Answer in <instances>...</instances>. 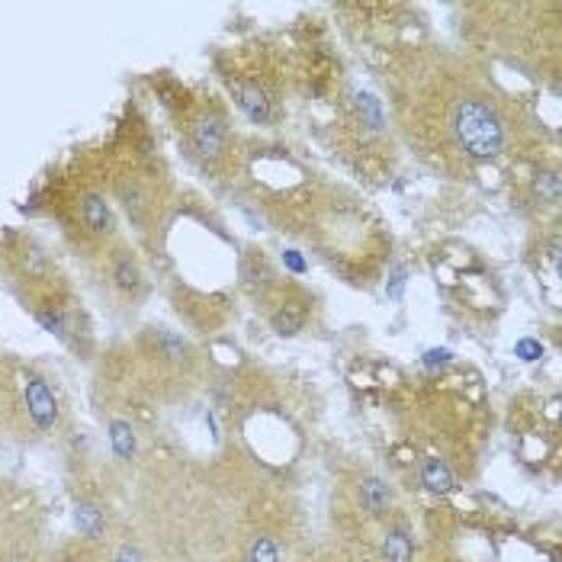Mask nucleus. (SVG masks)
I'll list each match as a JSON object with an SVG mask.
<instances>
[{"mask_svg":"<svg viewBox=\"0 0 562 562\" xmlns=\"http://www.w3.org/2000/svg\"><path fill=\"white\" fill-rule=\"evenodd\" d=\"M412 533L402 527V524H392L386 530V540H383V557L386 562H412Z\"/></svg>","mask_w":562,"mask_h":562,"instance_id":"obj_16","label":"nucleus"},{"mask_svg":"<svg viewBox=\"0 0 562 562\" xmlns=\"http://www.w3.org/2000/svg\"><path fill=\"white\" fill-rule=\"evenodd\" d=\"M232 93H235L238 110H241L251 123H260V126L270 123V116H273V93L263 87V81L248 75V78L235 81Z\"/></svg>","mask_w":562,"mask_h":562,"instance_id":"obj_13","label":"nucleus"},{"mask_svg":"<svg viewBox=\"0 0 562 562\" xmlns=\"http://www.w3.org/2000/svg\"><path fill=\"white\" fill-rule=\"evenodd\" d=\"M132 357H135V370L151 390L173 386L196 363L193 345L168 325H145L132 341Z\"/></svg>","mask_w":562,"mask_h":562,"instance_id":"obj_7","label":"nucleus"},{"mask_svg":"<svg viewBox=\"0 0 562 562\" xmlns=\"http://www.w3.org/2000/svg\"><path fill=\"white\" fill-rule=\"evenodd\" d=\"M110 200L120 206L135 235H151L165 225V210H168V180L165 173L155 171L148 158H138L132 165L116 168L110 183Z\"/></svg>","mask_w":562,"mask_h":562,"instance_id":"obj_3","label":"nucleus"},{"mask_svg":"<svg viewBox=\"0 0 562 562\" xmlns=\"http://www.w3.org/2000/svg\"><path fill=\"white\" fill-rule=\"evenodd\" d=\"M228 142H232V126L218 106L196 110L183 126V145H187L190 158L200 161L203 168H216L228 151Z\"/></svg>","mask_w":562,"mask_h":562,"instance_id":"obj_9","label":"nucleus"},{"mask_svg":"<svg viewBox=\"0 0 562 562\" xmlns=\"http://www.w3.org/2000/svg\"><path fill=\"white\" fill-rule=\"evenodd\" d=\"M312 318V300L308 293L300 290V286H283L273 293L270 300V312H267V322L273 328V335L280 338H296L308 325Z\"/></svg>","mask_w":562,"mask_h":562,"instance_id":"obj_11","label":"nucleus"},{"mask_svg":"<svg viewBox=\"0 0 562 562\" xmlns=\"http://www.w3.org/2000/svg\"><path fill=\"white\" fill-rule=\"evenodd\" d=\"M48 562H106V553H103V547L87 543V540L78 537V540H68V543L55 547Z\"/></svg>","mask_w":562,"mask_h":562,"instance_id":"obj_15","label":"nucleus"},{"mask_svg":"<svg viewBox=\"0 0 562 562\" xmlns=\"http://www.w3.org/2000/svg\"><path fill=\"white\" fill-rule=\"evenodd\" d=\"M90 260H93V277L110 303L120 308H142L148 303L151 280H148L145 260L126 238H116Z\"/></svg>","mask_w":562,"mask_h":562,"instance_id":"obj_8","label":"nucleus"},{"mask_svg":"<svg viewBox=\"0 0 562 562\" xmlns=\"http://www.w3.org/2000/svg\"><path fill=\"white\" fill-rule=\"evenodd\" d=\"M360 505L370 518H386L392 508L390 482H383L380 476L360 479Z\"/></svg>","mask_w":562,"mask_h":562,"instance_id":"obj_14","label":"nucleus"},{"mask_svg":"<svg viewBox=\"0 0 562 562\" xmlns=\"http://www.w3.org/2000/svg\"><path fill=\"white\" fill-rule=\"evenodd\" d=\"M0 273L7 277L10 290L20 296V303L68 283L58 260L48 255L43 241L23 232L7 235V241L0 245Z\"/></svg>","mask_w":562,"mask_h":562,"instance_id":"obj_6","label":"nucleus"},{"mask_svg":"<svg viewBox=\"0 0 562 562\" xmlns=\"http://www.w3.org/2000/svg\"><path fill=\"white\" fill-rule=\"evenodd\" d=\"M248 562H280V550L270 537H258L248 550Z\"/></svg>","mask_w":562,"mask_h":562,"instance_id":"obj_19","label":"nucleus"},{"mask_svg":"<svg viewBox=\"0 0 562 562\" xmlns=\"http://www.w3.org/2000/svg\"><path fill=\"white\" fill-rule=\"evenodd\" d=\"M75 527L81 533V540L106 547L116 537V515L110 508V502L93 492L90 485L75 488Z\"/></svg>","mask_w":562,"mask_h":562,"instance_id":"obj_10","label":"nucleus"},{"mask_svg":"<svg viewBox=\"0 0 562 562\" xmlns=\"http://www.w3.org/2000/svg\"><path fill=\"white\" fill-rule=\"evenodd\" d=\"M238 283L258 303H270L273 293L280 290L277 267L270 263V258L260 248H245L241 251V258H238Z\"/></svg>","mask_w":562,"mask_h":562,"instance_id":"obj_12","label":"nucleus"},{"mask_svg":"<svg viewBox=\"0 0 562 562\" xmlns=\"http://www.w3.org/2000/svg\"><path fill=\"white\" fill-rule=\"evenodd\" d=\"M533 190H537L540 203H550V206H557V203H560V173H557V171H537Z\"/></svg>","mask_w":562,"mask_h":562,"instance_id":"obj_18","label":"nucleus"},{"mask_svg":"<svg viewBox=\"0 0 562 562\" xmlns=\"http://www.w3.org/2000/svg\"><path fill=\"white\" fill-rule=\"evenodd\" d=\"M422 482L428 485V492L443 495V492L453 488V473L447 470L443 460H425V467H422Z\"/></svg>","mask_w":562,"mask_h":562,"instance_id":"obj_17","label":"nucleus"},{"mask_svg":"<svg viewBox=\"0 0 562 562\" xmlns=\"http://www.w3.org/2000/svg\"><path fill=\"white\" fill-rule=\"evenodd\" d=\"M437 123L443 138L453 145V151H460L467 161L476 165L505 155V148L512 145V123L498 106V100L485 90H473V87L453 90L437 106Z\"/></svg>","mask_w":562,"mask_h":562,"instance_id":"obj_2","label":"nucleus"},{"mask_svg":"<svg viewBox=\"0 0 562 562\" xmlns=\"http://www.w3.org/2000/svg\"><path fill=\"white\" fill-rule=\"evenodd\" d=\"M48 557L36 495L0 479V562H48Z\"/></svg>","mask_w":562,"mask_h":562,"instance_id":"obj_4","label":"nucleus"},{"mask_svg":"<svg viewBox=\"0 0 562 562\" xmlns=\"http://www.w3.org/2000/svg\"><path fill=\"white\" fill-rule=\"evenodd\" d=\"M61 225H65V235L71 238V245H78L87 258L100 255L106 245L123 238L110 190L97 180H87L78 190H71Z\"/></svg>","mask_w":562,"mask_h":562,"instance_id":"obj_5","label":"nucleus"},{"mask_svg":"<svg viewBox=\"0 0 562 562\" xmlns=\"http://www.w3.org/2000/svg\"><path fill=\"white\" fill-rule=\"evenodd\" d=\"M68 434V402L55 376L20 353H0V440L45 447Z\"/></svg>","mask_w":562,"mask_h":562,"instance_id":"obj_1","label":"nucleus"}]
</instances>
